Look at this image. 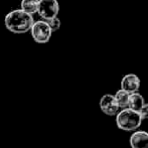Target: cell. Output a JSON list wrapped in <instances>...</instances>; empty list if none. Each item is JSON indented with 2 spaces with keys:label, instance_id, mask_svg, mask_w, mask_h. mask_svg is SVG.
Segmentation results:
<instances>
[{
  "label": "cell",
  "instance_id": "9",
  "mask_svg": "<svg viewBox=\"0 0 148 148\" xmlns=\"http://www.w3.org/2000/svg\"><path fill=\"white\" fill-rule=\"evenodd\" d=\"M39 0H21L20 1V8L29 14L37 13L38 10Z\"/></svg>",
  "mask_w": 148,
  "mask_h": 148
},
{
  "label": "cell",
  "instance_id": "12",
  "mask_svg": "<svg viewBox=\"0 0 148 148\" xmlns=\"http://www.w3.org/2000/svg\"><path fill=\"white\" fill-rule=\"evenodd\" d=\"M139 113H140V115H141V117H142L143 120L148 119V103L144 104V106H143L142 109L139 111Z\"/></svg>",
  "mask_w": 148,
  "mask_h": 148
},
{
  "label": "cell",
  "instance_id": "10",
  "mask_svg": "<svg viewBox=\"0 0 148 148\" xmlns=\"http://www.w3.org/2000/svg\"><path fill=\"white\" fill-rule=\"evenodd\" d=\"M116 101H117L120 109H124V108H128L129 104V98H130V93L123 89H120L116 92L115 94Z\"/></svg>",
  "mask_w": 148,
  "mask_h": 148
},
{
  "label": "cell",
  "instance_id": "5",
  "mask_svg": "<svg viewBox=\"0 0 148 148\" xmlns=\"http://www.w3.org/2000/svg\"><path fill=\"white\" fill-rule=\"evenodd\" d=\"M100 108L102 112L108 116H116L120 112V107L116 101L115 95H111V94H105L101 98Z\"/></svg>",
  "mask_w": 148,
  "mask_h": 148
},
{
  "label": "cell",
  "instance_id": "7",
  "mask_svg": "<svg viewBox=\"0 0 148 148\" xmlns=\"http://www.w3.org/2000/svg\"><path fill=\"white\" fill-rule=\"evenodd\" d=\"M131 148H148V133L146 131H134L131 134L130 139Z\"/></svg>",
  "mask_w": 148,
  "mask_h": 148
},
{
  "label": "cell",
  "instance_id": "6",
  "mask_svg": "<svg viewBox=\"0 0 148 148\" xmlns=\"http://www.w3.org/2000/svg\"><path fill=\"white\" fill-rule=\"evenodd\" d=\"M121 89L132 94L138 92L141 86V81L139 77L135 74H127L121 80Z\"/></svg>",
  "mask_w": 148,
  "mask_h": 148
},
{
  "label": "cell",
  "instance_id": "2",
  "mask_svg": "<svg viewBox=\"0 0 148 148\" xmlns=\"http://www.w3.org/2000/svg\"><path fill=\"white\" fill-rule=\"evenodd\" d=\"M143 119L140 113L130 108L121 109L116 115V124L118 128L123 131H135L141 126Z\"/></svg>",
  "mask_w": 148,
  "mask_h": 148
},
{
  "label": "cell",
  "instance_id": "8",
  "mask_svg": "<svg viewBox=\"0 0 148 148\" xmlns=\"http://www.w3.org/2000/svg\"><path fill=\"white\" fill-rule=\"evenodd\" d=\"M144 104H145L144 98H143V96L141 95L139 92H135V93L130 94L128 108L139 112L141 109H142V107L144 106Z\"/></svg>",
  "mask_w": 148,
  "mask_h": 148
},
{
  "label": "cell",
  "instance_id": "11",
  "mask_svg": "<svg viewBox=\"0 0 148 148\" xmlns=\"http://www.w3.org/2000/svg\"><path fill=\"white\" fill-rule=\"evenodd\" d=\"M47 23H49V27L53 30V32H56V31H58L60 28L62 22H60V19L58 16H56V17H53V18H51V19L47 20Z\"/></svg>",
  "mask_w": 148,
  "mask_h": 148
},
{
  "label": "cell",
  "instance_id": "1",
  "mask_svg": "<svg viewBox=\"0 0 148 148\" xmlns=\"http://www.w3.org/2000/svg\"><path fill=\"white\" fill-rule=\"evenodd\" d=\"M34 23L33 15L25 12L21 8L8 12L4 17V25L6 29L15 34H22L30 31Z\"/></svg>",
  "mask_w": 148,
  "mask_h": 148
},
{
  "label": "cell",
  "instance_id": "4",
  "mask_svg": "<svg viewBox=\"0 0 148 148\" xmlns=\"http://www.w3.org/2000/svg\"><path fill=\"white\" fill-rule=\"evenodd\" d=\"M60 12V4L58 0H39L37 14L40 19L49 20L58 16Z\"/></svg>",
  "mask_w": 148,
  "mask_h": 148
},
{
  "label": "cell",
  "instance_id": "3",
  "mask_svg": "<svg viewBox=\"0 0 148 148\" xmlns=\"http://www.w3.org/2000/svg\"><path fill=\"white\" fill-rule=\"evenodd\" d=\"M53 30L49 27L47 20L39 19L34 21L30 29V35L32 39L38 45H45L49 41L53 35Z\"/></svg>",
  "mask_w": 148,
  "mask_h": 148
}]
</instances>
